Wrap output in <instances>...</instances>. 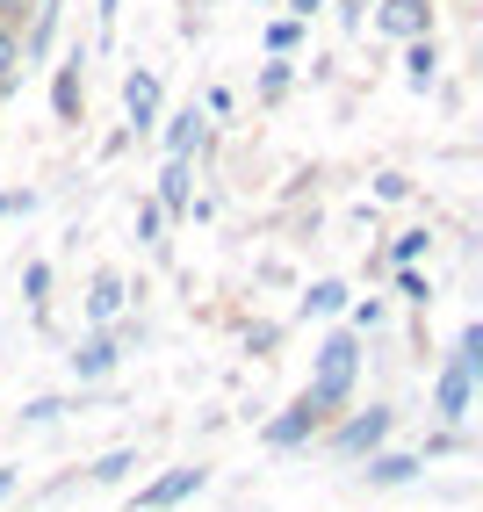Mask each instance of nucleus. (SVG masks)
I'll list each match as a JSON object with an SVG mask.
<instances>
[{
	"mask_svg": "<svg viewBox=\"0 0 483 512\" xmlns=\"http://www.w3.org/2000/svg\"><path fill=\"white\" fill-rule=\"evenodd\" d=\"M318 419H325V412H318V404H310V397H303V404H296V412H282V419H274V426H267V440H274V448H296V440H303V433H318Z\"/></svg>",
	"mask_w": 483,
	"mask_h": 512,
	"instance_id": "nucleus-2",
	"label": "nucleus"
},
{
	"mask_svg": "<svg viewBox=\"0 0 483 512\" xmlns=\"http://www.w3.org/2000/svg\"><path fill=\"white\" fill-rule=\"evenodd\" d=\"M433 65H440V58H433V44L419 37V44H411V87H426V80H433Z\"/></svg>",
	"mask_w": 483,
	"mask_h": 512,
	"instance_id": "nucleus-13",
	"label": "nucleus"
},
{
	"mask_svg": "<svg viewBox=\"0 0 483 512\" xmlns=\"http://www.w3.org/2000/svg\"><path fill=\"white\" fill-rule=\"evenodd\" d=\"M8 491H15V469H0V498H8Z\"/></svg>",
	"mask_w": 483,
	"mask_h": 512,
	"instance_id": "nucleus-20",
	"label": "nucleus"
},
{
	"mask_svg": "<svg viewBox=\"0 0 483 512\" xmlns=\"http://www.w3.org/2000/svg\"><path fill=\"white\" fill-rule=\"evenodd\" d=\"M469 375H476V368H469L462 354H455V368L440 375V412H447V419H462V412H469Z\"/></svg>",
	"mask_w": 483,
	"mask_h": 512,
	"instance_id": "nucleus-7",
	"label": "nucleus"
},
{
	"mask_svg": "<svg viewBox=\"0 0 483 512\" xmlns=\"http://www.w3.org/2000/svg\"><path fill=\"white\" fill-rule=\"evenodd\" d=\"M15 58H22V44H15V37H0V87H8V65H15Z\"/></svg>",
	"mask_w": 483,
	"mask_h": 512,
	"instance_id": "nucleus-18",
	"label": "nucleus"
},
{
	"mask_svg": "<svg viewBox=\"0 0 483 512\" xmlns=\"http://www.w3.org/2000/svg\"><path fill=\"white\" fill-rule=\"evenodd\" d=\"M159 210H188V152L166 159V174H159Z\"/></svg>",
	"mask_w": 483,
	"mask_h": 512,
	"instance_id": "nucleus-8",
	"label": "nucleus"
},
{
	"mask_svg": "<svg viewBox=\"0 0 483 512\" xmlns=\"http://www.w3.org/2000/svg\"><path fill=\"white\" fill-rule=\"evenodd\" d=\"M383 433H390V412H368V419H354V426H339L332 448H339V455H368Z\"/></svg>",
	"mask_w": 483,
	"mask_h": 512,
	"instance_id": "nucleus-3",
	"label": "nucleus"
},
{
	"mask_svg": "<svg viewBox=\"0 0 483 512\" xmlns=\"http://www.w3.org/2000/svg\"><path fill=\"white\" fill-rule=\"evenodd\" d=\"M15 210H29V195H0V217H15Z\"/></svg>",
	"mask_w": 483,
	"mask_h": 512,
	"instance_id": "nucleus-19",
	"label": "nucleus"
},
{
	"mask_svg": "<svg viewBox=\"0 0 483 512\" xmlns=\"http://www.w3.org/2000/svg\"><path fill=\"white\" fill-rule=\"evenodd\" d=\"M354 368H361V339L354 332H332L325 347H318V375H310V404H318V412H332V404H347L354 397Z\"/></svg>",
	"mask_w": 483,
	"mask_h": 512,
	"instance_id": "nucleus-1",
	"label": "nucleus"
},
{
	"mask_svg": "<svg viewBox=\"0 0 483 512\" xmlns=\"http://www.w3.org/2000/svg\"><path fill=\"white\" fill-rule=\"evenodd\" d=\"M73 361H80V375H109V368H116V339H87Z\"/></svg>",
	"mask_w": 483,
	"mask_h": 512,
	"instance_id": "nucleus-10",
	"label": "nucleus"
},
{
	"mask_svg": "<svg viewBox=\"0 0 483 512\" xmlns=\"http://www.w3.org/2000/svg\"><path fill=\"white\" fill-rule=\"evenodd\" d=\"M383 29L390 37H426V0H383Z\"/></svg>",
	"mask_w": 483,
	"mask_h": 512,
	"instance_id": "nucleus-6",
	"label": "nucleus"
},
{
	"mask_svg": "<svg viewBox=\"0 0 483 512\" xmlns=\"http://www.w3.org/2000/svg\"><path fill=\"white\" fill-rule=\"evenodd\" d=\"M411 469H419L411 455H375V462H368V484H404Z\"/></svg>",
	"mask_w": 483,
	"mask_h": 512,
	"instance_id": "nucleus-11",
	"label": "nucleus"
},
{
	"mask_svg": "<svg viewBox=\"0 0 483 512\" xmlns=\"http://www.w3.org/2000/svg\"><path fill=\"white\" fill-rule=\"evenodd\" d=\"M188 491H202V469H166L159 484L145 491V512H166L174 498H188Z\"/></svg>",
	"mask_w": 483,
	"mask_h": 512,
	"instance_id": "nucleus-5",
	"label": "nucleus"
},
{
	"mask_svg": "<svg viewBox=\"0 0 483 512\" xmlns=\"http://www.w3.org/2000/svg\"><path fill=\"white\" fill-rule=\"evenodd\" d=\"M289 8H296V15H310V8H318V0H289Z\"/></svg>",
	"mask_w": 483,
	"mask_h": 512,
	"instance_id": "nucleus-21",
	"label": "nucleus"
},
{
	"mask_svg": "<svg viewBox=\"0 0 483 512\" xmlns=\"http://www.w3.org/2000/svg\"><path fill=\"white\" fill-rule=\"evenodd\" d=\"M87 311H94V318H116V311H123V275H94Z\"/></svg>",
	"mask_w": 483,
	"mask_h": 512,
	"instance_id": "nucleus-9",
	"label": "nucleus"
},
{
	"mask_svg": "<svg viewBox=\"0 0 483 512\" xmlns=\"http://www.w3.org/2000/svg\"><path fill=\"white\" fill-rule=\"evenodd\" d=\"M130 469H137V462L116 448V455H101V462H94V484H116V476H130Z\"/></svg>",
	"mask_w": 483,
	"mask_h": 512,
	"instance_id": "nucleus-14",
	"label": "nucleus"
},
{
	"mask_svg": "<svg viewBox=\"0 0 483 512\" xmlns=\"http://www.w3.org/2000/svg\"><path fill=\"white\" fill-rule=\"evenodd\" d=\"M123 109H130L137 130H145V123L159 116V80H152V73H130V80H123Z\"/></svg>",
	"mask_w": 483,
	"mask_h": 512,
	"instance_id": "nucleus-4",
	"label": "nucleus"
},
{
	"mask_svg": "<svg viewBox=\"0 0 483 512\" xmlns=\"http://www.w3.org/2000/svg\"><path fill=\"white\" fill-rule=\"evenodd\" d=\"M73 109H80V73L65 65V73H58V116H73Z\"/></svg>",
	"mask_w": 483,
	"mask_h": 512,
	"instance_id": "nucleus-15",
	"label": "nucleus"
},
{
	"mask_svg": "<svg viewBox=\"0 0 483 512\" xmlns=\"http://www.w3.org/2000/svg\"><path fill=\"white\" fill-rule=\"evenodd\" d=\"M339 303H347V289H339V282H318V289H310V311H339Z\"/></svg>",
	"mask_w": 483,
	"mask_h": 512,
	"instance_id": "nucleus-16",
	"label": "nucleus"
},
{
	"mask_svg": "<svg viewBox=\"0 0 483 512\" xmlns=\"http://www.w3.org/2000/svg\"><path fill=\"white\" fill-rule=\"evenodd\" d=\"M195 138H202V116H195V109L166 123V152H195Z\"/></svg>",
	"mask_w": 483,
	"mask_h": 512,
	"instance_id": "nucleus-12",
	"label": "nucleus"
},
{
	"mask_svg": "<svg viewBox=\"0 0 483 512\" xmlns=\"http://www.w3.org/2000/svg\"><path fill=\"white\" fill-rule=\"evenodd\" d=\"M159 231H166V210H137V238L145 246H159Z\"/></svg>",
	"mask_w": 483,
	"mask_h": 512,
	"instance_id": "nucleus-17",
	"label": "nucleus"
}]
</instances>
